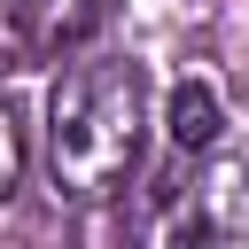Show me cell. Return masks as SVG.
Here are the masks:
<instances>
[{
	"instance_id": "obj_1",
	"label": "cell",
	"mask_w": 249,
	"mask_h": 249,
	"mask_svg": "<svg viewBox=\"0 0 249 249\" xmlns=\"http://www.w3.org/2000/svg\"><path fill=\"white\" fill-rule=\"evenodd\" d=\"M124 156H132V93H117L109 78L54 86V179L70 171L78 195H93V179L117 171Z\"/></svg>"
},
{
	"instance_id": "obj_2",
	"label": "cell",
	"mask_w": 249,
	"mask_h": 249,
	"mask_svg": "<svg viewBox=\"0 0 249 249\" xmlns=\"http://www.w3.org/2000/svg\"><path fill=\"white\" fill-rule=\"evenodd\" d=\"M93 0H8V39L23 54H62L70 39L93 31Z\"/></svg>"
},
{
	"instance_id": "obj_3",
	"label": "cell",
	"mask_w": 249,
	"mask_h": 249,
	"mask_svg": "<svg viewBox=\"0 0 249 249\" xmlns=\"http://www.w3.org/2000/svg\"><path fill=\"white\" fill-rule=\"evenodd\" d=\"M163 132H171V148H210L218 140V93L210 86H171V101H163Z\"/></svg>"
}]
</instances>
